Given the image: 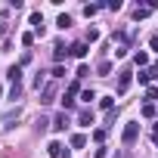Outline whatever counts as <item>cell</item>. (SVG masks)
<instances>
[{
  "mask_svg": "<svg viewBox=\"0 0 158 158\" xmlns=\"http://www.w3.org/2000/svg\"><path fill=\"white\" fill-rule=\"evenodd\" d=\"M149 44H152V50H158V34H155V37H152Z\"/></svg>",
  "mask_w": 158,
  "mask_h": 158,
  "instance_id": "28",
  "label": "cell"
},
{
  "mask_svg": "<svg viewBox=\"0 0 158 158\" xmlns=\"http://www.w3.org/2000/svg\"><path fill=\"white\" fill-rule=\"evenodd\" d=\"M77 124H81V127H90V124H93V109H81V112H77Z\"/></svg>",
  "mask_w": 158,
  "mask_h": 158,
  "instance_id": "5",
  "label": "cell"
},
{
  "mask_svg": "<svg viewBox=\"0 0 158 158\" xmlns=\"http://www.w3.org/2000/svg\"><path fill=\"white\" fill-rule=\"evenodd\" d=\"M93 40H99V31H96V28H90V31H87V44H93Z\"/></svg>",
  "mask_w": 158,
  "mask_h": 158,
  "instance_id": "22",
  "label": "cell"
},
{
  "mask_svg": "<svg viewBox=\"0 0 158 158\" xmlns=\"http://www.w3.org/2000/svg\"><path fill=\"white\" fill-rule=\"evenodd\" d=\"M74 93H77V81H71L68 90L62 93V112H71L74 109Z\"/></svg>",
  "mask_w": 158,
  "mask_h": 158,
  "instance_id": "2",
  "label": "cell"
},
{
  "mask_svg": "<svg viewBox=\"0 0 158 158\" xmlns=\"http://www.w3.org/2000/svg\"><path fill=\"white\" fill-rule=\"evenodd\" d=\"M68 53H71V56H77V59H84V56H87V44H71V47H68Z\"/></svg>",
  "mask_w": 158,
  "mask_h": 158,
  "instance_id": "9",
  "label": "cell"
},
{
  "mask_svg": "<svg viewBox=\"0 0 158 158\" xmlns=\"http://www.w3.org/2000/svg\"><path fill=\"white\" fill-rule=\"evenodd\" d=\"M56 25H59V28H62V31H65V28H68V25H71V16H65V13H62V16H59V22H56Z\"/></svg>",
  "mask_w": 158,
  "mask_h": 158,
  "instance_id": "17",
  "label": "cell"
},
{
  "mask_svg": "<svg viewBox=\"0 0 158 158\" xmlns=\"http://www.w3.org/2000/svg\"><path fill=\"white\" fill-rule=\"evenodd\" d=\"M99 10H102V6H99V3H90V6H84V16H87V19H90V16H96V13H99Z\"/></svg>",
  "mask_w": 158,
  "mask_h": 158,
  "instance_id": "16",
  "label": "cell"
},
{
  "mask_svg": "<svg viewBox=\"0 0 158 158\" xmlns=\"http://www.w3.org/2000/svg\"><path fill=\"white\" fill-rule=\"evenodd\" d=\"M65 127H68V115L62 112V115H56V118H53V130H65Z\"/></svg>",
  "mask_w": 158,
  "mask_h": 158,
  "instance_id": "12",
  "label": "cell"
},
{
  "mask_svg": "<svg viewBox=\"0 0 158 158\" xmlns=\"http://www.w3.org/2000/svg\"><path fill=\"white\" fill-rule=\"evenodd\" d=\"M130 81H133V74H130V71H124V74L118 77V96H124V93H127V87H130Z\"/></svg>",
  "mask_w": 158,
  "mask_h": 158,
  "instance_id": "4",
  "label": "cell"
},
{
  "mask_svg": "<svg viewBox=\"0 0 158 158\" xmlns=\"http://www.w3.org/2000/svg\"><path fill=\"white\" fill-rule=\"evenodd\" d=\"M152 10H158V0H152V3H146V6H136V10H133V19L139 22V19H146Z\"/></svg>",
  "mask_w": 158,
  "mask_h": 158,
  "instance_id": "3",
  "label": "cell"
},
{
  "mask_svg": "<svg viewBox=\"0 0 158 158\" xmlns=\"http://www.w3.org/2000/svg\"><path fill=\"white\" fill-rule=\"evenodd\" d=\"M68 143H71V149H84V146H87V136H84V133H74Z\"/></svg>",
  "mask_w": 158,
  "mask_h": 158,
  "instance_id": "13",
  "label": "cell"
},
{
  "mask_svg": "<svg viewBox=\"0 0 158 158\" xmlns=\"http://www.w3.org/2000/svg\"><path fill=\"white\" fill-rule=\"evenodd\" d=\"M19 93H22V84H13V90H10V99H19Z\"/></svg>",
  "mask_w": 158,
  "mask_h": 158,
  "instance_id": "24",
  "label": "cell"
},
{
  "mask_svg": "<svg viewBox=\"0 0 158 158\" xmlns=\"http://www.w3.org/2000/svg\"><path fill=\"white\" fill-rule=\"evenodd\" d=\"M6 77H10L13 84H22V65H13V68L6 71Z\"/></svg>",
  "mask_w": 158,
  "mask_h": 158,
  "instance_id": "10",
  "label": "cell"
},
{
  "mask_svg": "<svg viewBox=\"0 0 158 158\" xmlns=\"http://www.w3.org/2000/svg\"><path fill=\"white\" fill-rule=\"evenodd\" d=\"M99 106H102V109H112V106H115V96H102Z\"/></svg>",
  "mask_w": 158,
  "mask_h": 158,
  "instance_id": "21",
  "label": "cell"
},
{
  "mask_svg": "<svg viewBox=\"0 0 158 158\" xmlns=\"http://www.w3.org/2000/svg\"><path fill=\"white\" fill-rule=\"evenodd\" d=\"M22 44H25V47H31V44H34V34H31V31H25V34H22Z\"/></svg>",
  "mask_w": 158,
  "mask_h": 158,
  "instance_id": "23",
  "label": "cell"
},
{
  "mask_svg": "<svg viewBox=\"0 0 158 158\" xmlns=\"http://www.w3.org/2000/svg\"><path fill=\"white\" fill-rule=\"evenodd\" d=\"M81 99H84V102H87V106H90V102H93V99H96V93H93V90H84V93H81Z\"/></svg>",
  "mask_w": 158,
  "mask_h": 158,
  "instance_id": "20",
  "label": "cell"
},
{
  "mask_svg": "<svg viewBox=\"0 0 158 158\" xmlns=\"http://www.w3.org/2000/svg\"><path fill=\"white\" fill-rule=\"evenodd\" d=\"M47 149H50V155H53V158H68V149H65L62 143H50Z\"/></svg>",
  "mask_w": 158,
  "mask_h": 158,
  "instance_id": "6",
  "label": "cell"
},
{
  "mask_svg": "<svg viewBox=\"0 0 158 158\" xmlns=\"http://www.w3.org/2000/svg\"><path fill=\"white\" fill-rule=\"evenodd\" d=\"M133 62H136L139 68H146V65H149V53H143V50H139V53L133 56Z\"/></svg>",
  "mask_w": 158,
  "mask_h": 158,
  "instance_id": "15",
  "label": "cell"
},
{
  "mask_svg": "<svg viewBox=\"0 0 158 158\" xmlns=\"http://www.w3.org/2000/svg\"><path fill=\"white\" fill-rule=\"evenodd\" d=\"M115 158H124V155H115Z\"/></svg>",
  "mask_w": 158,
  "mask_h": 158,
  "instance_id": "29",
  "label": "cell"
},
{
  "mask_svg": "<svg viewBox=\"0 0 158 158\" xmlns=\"http://www.w3.org/2000/svg\"><path fill=\"white\" fill-rule=\"evenodd\" d=\"M112 71V62H99V74H109Z\"/></svg>",
  "mask_w": 158,
  "mask_h": 158,
  "instance_id": "27",
  "label": "cell"
},
{
  "mask_svg": "<svg viewBox=\"0 0 158 158\" xmlns=\"http://www.w3.org/2000/svg\"><path fill=\"white\" fill-rule=\"evenodd\" d=\"M146 99H149V102L158 99V87H149V90H146Z\"/></svg>",
  "mask_w": 158,
  "mask_h": 158,
  "instance_id": "26",
  "label": "cell"
},
{
  "mask_svg": "<svg viewBox=\"0 0 158 158\" xmlns=\"http://www.w3.org/2000/svg\"><path fill=\"white\" fill-rule=\"evenodd\" d=\"M143 118H155V106H152V102L143 106Z\"/></svg>",
  "mask_w": 158,
  "mask_h": 158,
  "instance_id": "18",
  "label": "cell"
},
{
  "mask_svg": "<svg viewBox=\"0 0 158 158\" xmlns=\"http://www.w3.org/2000/svg\"><path fill=\"white\" fill-rule=\"evenodd\" d=\"M152 77H155V71H152V68H139V74H136V81H139L143 87H149V81H152Z\"/></svg>",
  "mask_w": 158,
  "mask_h": 158,
  "instance_id": "8",
  "label": "cell"
},
{
  "mask_svg": "<svg viewBox=\"0 0 158 158\" xmlns=\"http://www.w3.org/2000/svg\"><path fill=\"white\" fill-rule=\"evenodd\" d=\"M136 136H139V121H127L124 124V133H121V143L124 146H133Z\"/></svg>",
  "mask_w": 158,
  "mask_h": 158,
  "instance_id": "1",
  "label": "cell"
},
{
  "mask_svg": "<svg viewBox=\"0 0 158 158\" xmlns=\"http://www.w3.org/2000/svg\"><path fill=\"white\" fill-rule=\"evenodd\" d=\"M31 25H34L37 34H44V16H40V13H31Z\"/></svg>",
  "mask_w": 158,
  "mask_h": 158,
  "instance_id": "14",
  "label": "cell"
},
{
  "mask_svg": "<svg viewBox=\"0 0 158 158\" xmlns=\"http://www.w3.org/2000/svg\"><path fill=\"white\" fill-rule=\"evenodd\" d=\"M93 139H96V143H102V139H106V130H102V127H96V130H93Z\"/></svg>",
  "mask_w": 158,
  "mask_h": 158,
  "instance_id": "25",
  "label": "cell"
},
{
  "mask_svg": "<svg viewBox=\"0 0 158 158\" xmlns=\"http://www.w3.org/2000/svg\"><path fill=\"white\" fill-rule=\"evenodd\" d=\"M65 56H68V50H65V44H62V40H56V44H53V59H56V62H62Z\"/></svg>",
  "mask_w": 158,
  "mask_h": 158,
  "instance_id": "7",
  "label": "cell"
},
{
  "mask_svg": "<svg viewBox=\"0 0 158 158\" xmlns=\"http://www.w3.org/2000/svg\"><path fill=\"white\" fill-rule=\"evenodd\" d=\"M16 118H19V109H16V112H10V115L3 118V127H13V121H16Z\"/></svg>",
  "mask_w": 158,
  "mask_h": 158,
  "instance_id": "19",
  "label": "cell"
},
{
  "mask_svg": "<svg viewBox=\"0 0 158 158\" xmlns=\"http://www.w3.org/2000/svg\"><path fill=\"white\" fill-rule=\"evenodd\" d=\"M40 96H44V99H40L44 106H47V102H53V96H56V87H53V84H47V87L40 90Z\"/></svg>",
  "mask_w": 158,
  "mask_h": 158,
  "instance_id": "11",
  "label": "cell"
}]
</instances>
